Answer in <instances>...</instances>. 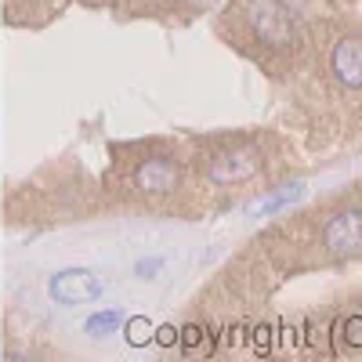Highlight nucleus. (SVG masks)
Returning <instances> with one entry per match:
<instances>
[{
    "instance_id": "1",
    "label": "nucleus",
    "mask_w": 362,
    "mask_h": 362,
    "mask_svg": "<svg viewBox=\"0 0 362 362\" xmlns=\"http://www.w3.org/2000/svg\"><path fill=\"white\" fill-rule=\"evenodd\" d=\"M243 15H247L254 40H261L264 47L272 51L297 47L300 29H297V15L290 11V4H283V0H247Z\"/></svg>"
},
{
    "instance_id": "8",
    "label": "nucleus",
    "mask_w": 362,
    "mask_h": 362,
    "mask_svg": "<svg viewBox=\"0 0 362 362\" xmlns=\"http://www.w3.org/2000/svg\"><path fill=\"white\" fill-rule=\"evenodd\" d=\"M337 329H341L337 337H344V344H341L337 351H362V315H351V319H344Z\"/></svg>"
},
{
    "instance_id": "14",
    "label": "nucleus",
    "mask_w": 362,
    "mask_h": 362,
    "mask_svg": "<svg viewBox=\"0 0 362 362\" xmlns=\"http://www.w3.org/2000/svg\"><path fill=\"white\" fill-rule=\"evenodd\" d=\"M177 4H189V8H214L218 0H177Z\"/></svg>"
},
{
    "instance_id": "13",
    "label": "nucleus",
    "mask_w": 362,
    "mask_h": 362,
    "mask_svg": "<svg viewBox=\"0 0 362 362\" xmlns=\"http://www.w3.org/2000/svg\"><path fill=\"white\" fill-rule=\"evenodd\" d=\"M268 341H272V334H268V326L254 329V348H257V351H272V344H268Z\"/></svg>"
},
{
    "instance_id": "4",
    "label": "nucleus",
    "mask_w": 362,
    "mask_h": 362,
    "mask_svg": "<svg viewBox=\"0 0 362 362\" xmlns=\"http://www.w3.org/2000/svg\"><path fill=\"white\" fill-rule=\"evenodd\" d=\"M47 293L66 308L90 305V300L102 297V279L87 268H66V272H54V276L47 279Z\"/></svg>"
},
{
    "instance_id": "9",
    "label": "nucleus",
    "mask_w": 362,
    "mask_h": 362,
    "mask_svg": "<svg viewBox=\"0 0 362 362\" xmlns=\"http://www.w3.org/2000/svg\"><path fill=\"white\" fill-rule=\"evenodd\" d=\"M177 344L185 348L189 355H196V351H206V326H185V329H177Z\"/></svg>"
},
{
    "instance_id": "10",
    "label": "nucleus",
    "mask_w": 362,
    "mask_h": 362,
    "mask_svg": "<svg viewBox=\"0 0 362 362\" xmlns=\"http://www.w3.org/2000/svg\"><path fill=\"white\" fill-rule=\"evenodd\" d=\"M119 319H124L119 312H95V315L83 322V329H87V334H95V337H102L105 329H116L119 326Z\"/></svg>"
},
{
    "instance_id": "11",
    "label": "nucleus",
    "mask_w": 362,
    "mask_h": 362,
    "mask_svg": "<svg viewBox=\"0 0 362 362\" xmlns=\"http://www.w3.org/2000/svg\"><path fill=\"white\" fill-rule=\"evenodd\" d=\"M156 272H163V257H141L134 264V276L138 279H156Z\"/></svg>"
},
{
    "instance_id": "5",
    "label": "nucleus",
    "mask_w": 362,
    "mask_h": 362,
    "mask_svg": "<svg viewBox=\"0 0 362 362\" xmlns=\"http://www.w3.org/2000/svg\"><path fill=\"white\" fill-rule=\"evenodd\" d=\"M177 181H181V170L170 156H148L134 167V189L145 192V196H167L177 189Z\"/></svg>"
},
{
    "instance_id": "6",
    "label": "nucleus",
    "mask_w": 362,
    "mask_h": 362,
    "mask_svg": "<svg viewBox=\"0 0 362 362\" xmlns=\"http://www.w3.org/2000/svg\"><path fill=\"white\" fill-rule=\"evenodd\" d=\"M329 69H334L337 83H344L348 90H358L362 87V37L337 40L334 54H329Z\"/></svg>"
},
{
    "instance_id": "2",
    "label": "nucleus",
    "mask_w": 362,
    "mask_h": 362,
    "mask_svg": "<svg viewBox=\"0 0 362 362\" xmlns=\"http://www.w3.org/2000/svg\"><path fill=\"white\" fill-rule=\"evenodd\" d=\"M261 170V153L250 145H232V148H221V153L210 156L206 163V181L210 185H239Z\"/></svg>"
},
{
    "instance_id": "3",
    "label": "nucleus",
    "mask_w": 362,
    "mask_h": 362,
    "mask_svg": "<svg viewBox=\"0 0 362 362\" xmlns=\"http://www.w3.org/2000/svg\"><path fill=\"white\" fill-rule=\"evenodd\" d=\"M322 247L329 257H358L362 254V210L348 206L329 214L322 225Z\"/></svg>"
},
{
    "instance_id": "7",
    "label": "nucleus",
    "mask_w": 362,
    "mask_h": 362,
    "mask_svg": "<svg viewBox=\"0 0 362 362\" xmlns=\"http://www.w3.org/2000/svg\"><path fill=\"white\" fill-rule=\"evenodd\" d=\"M300 196H305V181H293V185H283V192H276V196L261 199V203L254 206V214H261V218H268V214H279V210H286V206H290V203H297Z\"/></svg>"
},
{
    "instance_id": "12",
    "label": "nucleus",
    "mask_w": 362,
    "mask_h": 362,
    "mask_svg": "<svg viewBox=\"0 0 362 362\" xmlns=\"http://www.w3.org/2000/svg\"><path fill=\"white\" fill-rule=\"evenodd\" d=\"M156 341H160L163 348L177 344V329H174V326H160V329H156Z\"/></svg>"
}]
</instances>
